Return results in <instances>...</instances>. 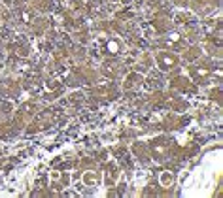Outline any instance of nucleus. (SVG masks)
Segmentation results:
<instances>
[{"instance_id":"f257e3e1","label":"nucleus","mask_w":223,"mask_h":198,"mask_svg":"<svg viewBox=\"0 0 223 198\" xmlns=\"http://www.w3.org/2000/svg\"><path fill=\"white\" fill-rule=\"evenodd\" d=\"M172 183H174V174L172 172H163L161 174V185L163 187H169Z\"/></svg>"},{"instance_id":"f03ea898","label":"nucleus","mask_w":223,"mask_h":198,"mask_svg":"<svg viewBox=\"0 0 223 198\" xmlns=\"http://www.w3.org/2000/svg\"><path fill=\"white\" fill-rule=\"evenodd\" d=\"M83 183H85V185H95V183H96V174L85 172V174H83Z\"/></svg>"},{"instance_id":"7ed1b4c3","label":"nucleus","mask_w":223,"mask_h":198,"mask_svg":"<svg viewBox=\"0 0 223 198\" xmlns=\"http://www.w3.org/2000/svg\"><path fill=\"white\" fill-rule=\"evenodd\" d=\"M117 49H119L117 42H108V51L110 53H117Z\"/></svg>"},{"instance_id":"20e7f679","label":"nucleus","mask_w":223,"mask_h":198,"mask_svg":"<svg viewBox=\"0 0 223 198\" xmlns=\"http://www.w3.org/2000/svg\"><path fill=\"white\" fill-rule=\"evenodd\" d=\"M178 38H180V36H178V34H176V32H174V34H170V40H172V42H176V40H178Z\"/></svg>"}]
</instances>
